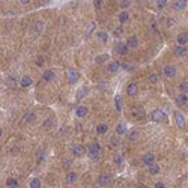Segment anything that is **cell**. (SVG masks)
Listing matches in <instances>:
<instances>
[{
	"mask_svg": "<svg viewBox=\"0 0 188 188\" xmlns=\"http://www.w3.org/2000/svg\"><path fill=\"white\" fill-rule=\"evenodd\" d=\"M151 120H154V122H167V115L163 111V110H154L152 113H151Z\"/></svg>",
	"mask_w": 188,
	"mask_h": 188,
	"instance_id": "1",
	"label": "cell"
},
{
	"mask_svg": "<svg viewBox=\"0 0 188 188\" xmlns=\"http://www.w3.org/2000/svg\"><path fill=\"white\" fill-rule=\"evenodd\" d=\"M87 154H89L90 158L96 160V158L100 156V146H98V145H89V146H87Z\"/></svg>",
	"mask_w": 188,
	"mask_h": 188,
	"instance_id": "2",
	"label": "cell"
},
{
	"mask_svg": "<svg viewBox=\"0 0 188 188\" xmlns=\"http://www.w3.org/2000/svg\"><path fill=\"white\" fill-rule=\"evenodd\" d=\"M111 184V176L108 175V173H104L101 175L100 178H98V185H101V187H108Z\"/></svg>",
	"mask_w": 188,
	"mask_h": 188,
	"instance_id": "3",
	"label": "cell"
},
{
	"mask_svg": "<svg viewBox=\"0 0 188 188\" xmlns=\"http://www.w3.org/2000/svg\"><path fill=\"white\" fill-rule=\"evenodd\" d=\"M173 119H175L176 125H178L179 128H184V126H185V118L182 116L181 111H175V113H173Z\"/></svg>",
	"mask_w": 188,
	"mask_h": 188,
	"instance_id": "4",
	"label": "cell"
},
{
	"mask_svg": "<svg viewBox=\"0 0 188 188\" xmlns=\"http://www.w3.org/2000/svg\"><path fill=\"white\" fill-rule=\"evenodd\" d=\"M141 161L149 167V166H152V164H155V155L152 154V152H146V154L141 156Z\"/></svg>",
	"mask_w": 188,
	"mask_h": 188,
	"instance_id": "5",
	"label": "cell"
},
{
	"mask_svg": "<svg viewBox=\"0 0 188 188\" xmlns=\"http://www.w3.org/2000/svg\"><path fill=\"white\" fill-rule=\"evenodd\" d=\"M66 75H68L69 83H77V81H78V77H80L77 69H68V71H66Z\"/></svg>",
	"mask_w": 188,
	"mask_h": 188,
	"instance_id": "6",
	"label": "cell"
},
{
	"mask_svg": "<svg viewBox=\"0 0 188 188\" xmlns=\"http://www.w3.org/2000/svg\"><path fill=\"white\" fill-rule=\"evenodd\" d=\"M137 93H138V86H137V83H130V85L126 86V95L128 96H136Z\"/></svg>",
	"mask_w": 188,
	"mask_h": 188,
	"instance_id": "7",
	"label": "cell"
},
{
	"mask_svg": "<svg viewBox=\"0 0 188 188\" xmlns=\"http://www.w3.org/2000/svg\"><path fill=\"white\" fill-rule=\"evenodd\" d=\"M87 113H89V108L86 105H78L75 108V116L77 118H85V116H87Z\"/></svg>",
	"mask_w": 188,
	"mask_h": 188,
	"instance_id": "8",
	"label": "cell"
},
{
	"mask_svg": "<svg viewBox=\"0 0 188 188\" xmlns=\"http://www.w3.org/2000/svg\"><path fill=\"white\" fill-rule=\"evenodd\" d=\"M133 116L137 118V119H143V118H145V110H143V107H138V105L133 107Z\"/></svg>",
	"mask_w": 188,
	"mask_h": 188,
	"instance_id": "9",
	"label": "cell"
},
{
	"mask_svg": "<svg viewBox=\"0 0 188 188\" xmlns=\"http://www.w3.org/2000/svg\"><path fill=\"white\" fill-rule=\"evenodd\" d=\"M163 72H164V75H166V77L171 78V77H175V75H176V68H175V66H171V65H167V66H164Z\"/></svg>",
	"mask_w": 188,
	"mask_h": 188,
	"instance_id": "10",
	"label": "cell"
},
{
	"mask_svg": "<svg viewBox=\"0 0 188 188\" xmlns=\"http://www.w3.org/2000/svg\"><path fill=\"white\" fill-rule=\"evenodd\" d=\"M87 93H89V87H87V86H83V87H80V89L77 90L75 98H77V100H83Z\"/></svg>",
	"mask_w": 188,
	"mask_h": 188,
	"instance_id": "11",
	"label": "cell"
},
{
	"mask_svg": "<svg viewBox=\"0 0 188 188\" xmlns=\"http://www.w3.org/2000/svg\"><path fill=\"white\" fill-rule=\"evenodd\" d=\"M115 51H118L119 54H126V51H128V47H126V44L116 42V44H115Z\"/></svg>",
	"mask_w": 188,
	"mask_h": 188,
	"instance_id": "12",
	"label": "cell"
},
{
	"mask_svg": "<svg viewBox=\"0 0 188 188\" xmlns=\"http://www.w3.org/2000/svg\"><path fill=\"white\" fill-rule=\"evenodd\" d=\"M53 78H54V71L53 69H47V71L42 72V80L44 81H51Z\"/></svg>",
	"mask_w": 188,
	"mask_h": 188,
	"instance_id": "13",
	"label": "cell"
},
{
	"mask_svg": "<svg viewBox=\"0 0 188 188\" xmlns=\"http://www.w3.org/2000/svg\"><path fill=\"white\" fill-rule=\"evenodd\" d=\"M35 119H36V115L33 111H27L26 116L23 118V123H32V122H35Z\"/></svg>",
	"mask_w": 188,
	"mask_h": 188,
	"instance_id": "14",
	"label": "cell"
},
{
	"mask_svg": "<svg viewBox=\"0 0 188 188\" xmlns=\"http://www.w3.org/2000/svg\"><path fill=\"white\" fill-rule=\"evenodd\" d=\"M176 41H178V44L179 45H185V44H188V33H179L178 35V38H176Z\"/></svg>",
	"mask_w": 188,
	"mask_h": 188,
	"instance_id": "15",
	"label": "cell"
},
{
	"mask_svg": "<svg viewBox=\"0 0 188 188\" xmlns=\"http://www.w3.org/2000/svg\"><path fill=\"white\" fill-rule=\"evenodd\" d=\"M83 152H85V148L81 145H74L72 146V154L75 155V156H81Z\"/></svg>",
	"mask_w": 188,
	"mask_h": 188,
	"instance_id": "16",
	"label": "cell"
},
{
	"mask_svg": "<svg viewBox=\"0 0 188 188\" xmlns=\"http://www.w3.org/2000/svg\"><path fill=\"white\" fill-rule=\"evenodd\" d=\"M137 45H138V39H137V36H131V38H128V41H126V47H128V48H136Z\"/></svg>",
	"mask_w": 188,
	"mask_h": 188,
	"instance_id": "17",
	"label": "cell"
},
{
	"mask_svg": "<svg viewBox=\"0 0 188 188\" xmlns=\"http://www.w3.org/2000/svg\"><path fill=\"white\" fill-rule=\"evenodd\" d=\"M30 85H32V78H30L29 75L21 77V80H20V86H21V87H29Z\"/></svg>",
	"mask_w": 188,
	"mask_h": 188,
	"instance_id": "18",
	"label": "cell"
},
{
	"mask_svg": "<svg viewBox=\"0 0 188 188\" xmlns=\"http://www.w3.org/2000/svg\"><path fill=\"white\" fill-rule=\"evenodd\" d=\"M126 133H128V130H126L125 123H119V125L116 126V134H118V136H125Z\"/></svg>",
	"mask_w": 188,
	"mask_h": 188,
	"instance_id": "19",
	"label": "cell"
},
{
	"mask_svg": "<svg viewBox=\"0 0 188 188\" xmlns=\"http://www.w3.org/2000/svg\"><path fill=\"white\" fill-rule=\"evenodd\" d=\"M119 68H120V62H111V63H108V71L110 72H118L119 71Z\"/></svg>",
	"mask_w": 188,
	"mask_h": 188,
	"instance_id": "20",
	"label": "cell"
},
{
	"mask_svg": "<svg viewBox=\"0 0 188 188\" xmlns=\"http://www.w3.org/2000/svg\"><path fill=\"white\" fill-rule=\"evenodd\" d=\"M176 104H178V105H185V104H187V95H185V93L178 95V96H176Z\"/></svg>",
	"mask_w": 188,
	"mask_h": 188,
	"instance_id": "21",
	"label": "cell"
},
{
	"mask_svg": "<svg viewBox=\"0 0 188 188\" xmlns=\"http://www.w3.org/2000/svg\"><path fill=\"white\" fill-rule=\"evenodd\" d=\"M29 187L30 188H41V179H39V178H32L30 182H29Z\"/></svg>",
	"mask_w": 188,
	"mask_h": 188,
	"instance_id": "22",
	"label": "cell"
},
{
	"mask_svg": "<svg viewBox=\"0 0 188 188\" xmlns=\"http://www.w3.org/2000/svg\"><path fill=\"white\" fill-rule=\"evenodd\" d=\"M96 38L100 39V42H104V44H105V42L108 41V33L101 30V32H98V33H96Z\"/></svg>",
	"mask_w": 188,
	"mask_h": 188,
	"instance_id": "23",
	"label": "cell"
},
{
	"mask_svg": "<svg viewBox=\"0 0 188 188\" xmlns=\"http://www.w3.org/2000/svg\"><path fill=\"white\" fill-rule=\"evenodd\" d=\"M185 6H187V2H184V0H178V2H175V3H173V9H176V11L184 9Z\"/></svg>",
	"mask_w": 188,
	"mask_h": 188,
	"instance_id": "24",
	"label": "cell"
},
{
	"mask_svg": "<svg viewBox=\"0 0 188 188\" xmlns=\"http://www.w3.org/2000/svg\"><path fill=\"white\" fill-rule=\"evenodd\" d=\"M32 27H33V33H39L42 30V27H44V23L42 21H35Z\"/></svg>",
	"mask_w": 188,
	"mask_h": 188,
	"instance_id": "25",
	"label": "cell"
},
{
	"mask_svg": "<svg viewBox=\"0 0 188 188\" xmlns=\"http://www.w3.org/2000/svg\"><path fill=\"white\" fill-rule=\"evenodd\" d=\"M108 131V125L107 123H100L98 126H96V133L98 134H105Z\"/></svg>",
	"mask_w": 188,
	"mask_h": 188,
	"instance_id": "26",
	"label": "cell"
},
{
	"mask_svg": "<svg viewBox=\"0 0 188 188\" xmlns=\"http://www.w3.org/2000/svg\"><path fill=\"white\" fill-rule=\"evenodd\" d=\"M75 181H77V175L74 171H69L66 175V184H74Z\"/></svg>",
	"mask_w": 188,
	"mask_h": 188,
	"instance_id": "27",
	"label": "cell"
},
{
	"mask_svg": "<svg viewBox=\"0 0 188 188\" xmlns=\"http://www.w3.org/2000/svg\"><path fill=\"white\" fill-rule=\"evenodd\" d=\"M6 185H8V188H17L18 187V181L15 179V178H9V179L6 181Z\"/></svg>",
	"mask_w": 188,
	"mask_h": 188,
	"instance_id": "28",
	"label": "cell"
},
{
	"mask_svg": "<svg viewBox=\"0 0 188 188\" xmlns=\"http://www.w3.org/2000/svg\"><path fill=\"white\" fill-rule=\"evenodd\" d=\"M128 138H130L131 141H136L137 138H138V130H133V131H130V133H128Z\"/></svg>",
	"mask_w": 188,
	"mask_h": 188,
	"instance_id": "29",
	"label": "cell"
},
{
	"mask_svg": "<svg viewBox=\"0 0 188 188\" xmlns=\"http://www.w3.org/2000/svg\"><path fill=\"white\" fill-rule=\"evenodd\" d=\"M148 170H149L151 175H158V173H160V166H158V164H152V166L148 167Z\"/></svg>",
	"mask_w": 188,
	"mask_h": 188,
	"instance_id": "30",
	"label": "cell"
},
{
	"mask_svg": "<svg viewBox=\"0 0 188 188\" xmlns=\"http://www.w3.org/2000/svg\"><path fill=\"white\" fill-rule=\"evenodd\" d=\"M179 90H181L182 93H187L188 92V81L187 80H184V81L179 83Z\"/></svg>",
	"mask_w": 188,
	"mask_h": 188,
	"instance_id": "31",
	"label": "cell"
},
{
	"mask_svg": "<svg viewBox=\"0 0 188 188\" xmlns=\"http://www.w3.org/2000/svg\"><path fill=\"white\" fill-rule=\"evenodd\" d=\"M115 105H116V110H118V111L122 110V101H120L119 95H116V96H115Z\"/></svg>",
	"mask_w": 188,
	"mask_h": 188,
	"instance_id": "32",
	"label": "cell"
},
{
	"mask_svg": "<svg viewBox=\"0 0 188 188\" xmlns=\"http://www.w3.org/2000/svg\"><path fill=\"white\" fill-rule=\"evenodd\" d=\"M107 59H108V54H101V56H98V57L95 59V62H96V63H103Z\"/></svg>",
	"mask_w": 188,
	"mask_h": 188,
	"instance_id": "33",
	"label": "cell"
},
{
	"mask_svg": "<svg viewBox=\"0 0 188 188\" xmlns=\"http://www.w3.org/2000/svg\"><path fill=\"white\" fill-rule=\"evenodd\" d=\"M126 20H128V12H125V11H123V12H120L119 14V21L120 23H125Z\"/></svg>",
	"mask_w": 188,
	"mask_h": 188,
	"instance_id": "34",
	"label": "cell"
},
{
	"mask_svg": "<svg viewBox=\"0 0 188 188\" xmlns=\"http://www.w3.org/2000/svg\"><path fill=\"white\" fill-rule=\"evenodd\" d=\"M95 27H96V24H95V23H90V24L87 26V29H86V33L90 35L92 32H93V30H95Z\"/></svg>",
	"mask_w": 188,
	"mask_h": 188,
	"instance_id": "35",
	"label": "cell"
},
{
	"mask_svg": "<svg viewBox=\"0 0 188 188\" xmlns=\"http://www.w3.org/2000/svg\"><path fill=\"white\" fill-rule=\"evenodd\" d=\"M113 160H115V163H116V164H122V161H123L122 155H119V154L115 155V156H113Z\"/></svg>",
	"mask_w": 188,
	"mask_h": 188,
	"instance_id": "36",
	"label": "cell"
},
{
	"mask_svg": "<svg viewBox=\"0 0 188 188\" xmlns=\"http://www.w3.org/2000/svg\"><path fill=\"white\" fill-rule=\"evenodd\" d=\"M156 6H158L160 9H163V8L167 6V2H166V0H158V2H156Z\"/></svg>",
	"mask_w": 188,
	"mask_h": 188,
	"instance_id": "37",
	"label": "cell"
},
{
	"mask_svg": "<svg viewBox=\"0 0 188 188\" xmlns=\"http://www.w3.org/2000/svg\"><path fill=\"white\" fill-rule=\"evenodd\" d=\"M176 54H178V56H184V54H185V48H184V47H179V48H176Z\"/></svg>",
	"mask_w": 188,
	"mask_h": 188,
	"instance_id": "38",
	"label": "cell"
},
{
	"mask_svg": "<svg viewBox=\"0 0 188 188\" xmlns=\"http://www.w3.org/2000/svg\"><path fill=\"white\" fill-rule=\"evenodd\" d=\"M149 81H151V83H156V81H158L156 74H151V75H149Z\"/></svg>",
	"mask_w": 188,
	"mask_h": 188,
	"instance_id": "39",
	"label": "cell"
},
{
	"mask_svg": "<svg viewBox=\"0 0 188 188\" xmlns=\"http://www.w3.org/2000/svg\"><path fill=\"white\" fill-rule=\"evenodd\" d=\"M6 81H8L9 85L14 86V83H15V75H9V78H6Z\"/></svg>",
	"mask_w": 188,
	"mask_h": 188,
	"instance_id": "40",
	"label": "cell"
},
{
	"mask_svg": "<svg viewBox=\"0 0 188 188\" xmlns=\"http://www.w3.org/2000/svg\"><path fill=\"white\" fill-rule=\"evenodd\" d=\"M44 156H45V152H44V151H39V154H38V161H42Z\"/></svg>",
	"mask_w": 188,
	"mask_h": 188,
	"instance_id": "41",
	"label": "cell"
},
{
	"mask_svg": "<svg viewBox=\"0 0 188 188\" xmlns=\"http://www.w3.org/2000/svg\"><path fill=\"white\" fill-rule=\"evenodd\" d=\"M120 6H122V8H128V6H130V2H126V0H122V2H120Z\"/></svg>",
	"mask_w": 188,
	"mask_h": 188,
	"instance_id": "42",
	"label": "cell"
},
{
	"mask_svg": "<svg viewBox=\"0 0 188 188\" xmlns=\"http://www.w3.org/2000/svg\"><path fill=\"white\" fill-rule=\"evenodd\" d=\"M42 62H44V57H41V56H39V57L36 59V65H39V66H41V65H42Z\"/></svg>",
	"mask_w": 188,
	"mask_h": 188,
	"instance_id": "43",
	"label": "cell"
},
{
	"mask_svg": "<svg viewBox=\"0 0 188 188\" xmlns=\"http://www.w3.org/2000/svg\"><path fill=\"white\" fill-rule=\"evenodd\" d=\"M155 188H166V185H164L163 182H156V184H155Z\"/></svg>",
	"mask_w": 188,
	"mask_h": 188,
	"instance_id": "44",
	"label": "cell"
},
{
	"mask_svg": "<svg viewBox=\"0 0 188 188\" xmlns=\"http://www.w3.org/2000/svg\"><path fill=\"white\" fill-rule=\"evenodd\" d=\"M120 35H122V29H118V30H115V36H116V38H119Z\"/></svg>",
	"mask_w": 188,
	"mask_h": 188,
	"instance_id": "45",
	"label": "cell"
},
{
	"mask_svg": "<svg viewBox=\"0 0 188 188\" xmlns=\"http://www.w3.org/2000/svg\"><path fill=\"white\" fill-rule=\"evenodd\" d=\"M51 122H53V119H47L45 120V126H47V128H50V126H51Z\"/></svg>",
	"mask_w": 188,
	"mask_h": 188,
	"instance_id": "46",
	"label": "cell"
},
{
	"mask_svg": "<svg viewBox=\"0 0 188 188\" xmlns=\"http://www.w3.org/2000/svg\"><path fill=\"white\" fill-rule=\"evenodd\" d=\"M98 87H100V89H107V83H100Z\"/></svg>",
	"mask_w": 188,
	"mask_h": 188,
	"instance_id": "47",
	"label": "cell"
},
{
	"mask_svg": "<svg viewBox=\"0 0 188 188\" xmlns=\"http://www.w3.org/2000/svg\"><path fill=\"white\" fill-rule=\"evenodd\" d=\"M101 3H103L101 0H95V6H96V8H100V6H101Z\"/></svg>",
	"mask_w": 188,
	"mask_h": 188,
	"instance_id": "48",
	"label": "cell"
},
{
	"mask_svg": "<svg viewBox=\"0 0 188 188\" xmlns=\"http://www.w3.org/2000/svg\"><path fill=\"white\" fill-rule=\"evenodd\" d=\"M123 68L126 69V71H133V68H131V66H128V65H125V66H123Z\"/></svg>",
	"mask_w": 188,
	"mask_h": 188,
	"instance_id": "49",
	"label": "cell"
},
{
	"mask_svg": "<svg viewBox=\"0 0 188 188\" xmlns=\"http://www.w3.org/2000/svg\"><path fill=\"white\" fill-rule=\"evenodd\" d=\"M2 134H3V130H2V126H0V137H2Z\"/></svg>",
	"mask_w": 188,
	"mask_h": 188,
	"instance_id": "50",
	"label": "cell"
},
{
	"mask_svg": "<svg viewBox=\"0 0 188 188\" xmlns=\"http://www.w3.org/2000/svg\"><path fill=\"white\" fill-rule=\"evenodd\" d=\"M17 188H20V187H17Z\"/></svg>",
	"mask_w": 188,
	"mask_h": 188,
	"instance_id": "51",
	"label": "cell"
}]
</instances>
